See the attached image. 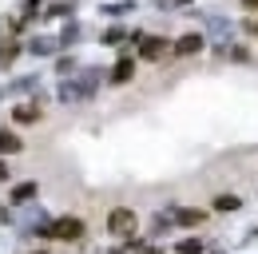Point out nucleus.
<instances>
[{"mask_svg":"<svg viewBox=\"0 0 258 254\" xmlns=\"http://www.w3.org/2000/svg\"><path fill=\"white\" fill-rule=\"evenodd\" d=\"M163 52H167V40H163V36H147V40H139V56H143V60H159Z\"/></svg>","mask_w":258,"mask_h":254,"instance_id":"obj_3","label":"nucleus"},{"mask_svg":"<svg viewBox=\"0 0 258 254\" xmlns=\"http://www.w3.org/2000/svg\"><path fill=\"white\" fill-rule=\"evenodd\" d=\"M44 234H48V238H60V242H72V238H80V234H84V222L76 219V215H64V219L52 222Z\"/></svg>","mask_w":258,"mask_h":254,"instance_id":"obj_1","label":"nucleus"},{"mask_svg":"<svg viewBox=\"0 0 258 254\" xmlns=\"http://www.w3.org/2000/svg\"><path fill=\"white\" fill-rule=\"evenodd\" d=\"M0 151H4V155L20 151V135H12V131H0Z\"/></svg>","mask_w":258,"mask_h":254,"instance_id":"obj_6","label":"nucleus"},{"mask_svg":"<svg viewBox=\"0 0 258 254\" xmlns=\"http://www.w3.org/2000/svg\"><path fill=\"white\" fill-rule=\"evenodd\" d=\"M179 222H183V226H199V222H207V215L195 211V207H187V211H179Z\"/></svg>","mask_w":258,"mask_h":254,"instance_id":"obj_7","label":"nucleus"},{"mask_svg":"<svg viewBox=\"0 0 258 254\" xmlns=\"http://www.w3.org/2000/svg\"><path fill=\"white\" fill-rule=\"evenodd\" d=\"M179 254H203V242H199V238H187V242H179Z\"/></svg>","mask_w":258,"mask_h":254,"instance_id":"obj_9","label":"nucleus"},{"mask_svg":"<svg viewBox=\"0 0 258 254\" xmlns=\"http://www.w3.org/2000/svg\"><path fill=\"white\" fill-rule=\"evenodd\" d=\"M131 76H135V60H119L111 68V84H127Z\"/></svg>","mask_w":258,"mask_h":254,"instance_id":"obj_5","label":"nucleus"},{"mask_svg":"<svg viewBox=\"0 0 258 254\" xmlns=\"http://www.w3.org/2000/svg\"><path fill=\"white\" fill-rule=\"evenodd\" d=\"M32 183H24V187H16V195H12V199H16V203H20V199H32Z\"/></svg>","mask_w":258,"mask_h":254,"instance_id":"obj_11","label":"nucleus"},{"mask_svg":"<svg viewBox=\"0 0 258 254\" xmlns=\"http://www.w3.org/2000/svg\"><path fill=\"white\" fill-rule=\"evenodd\" d=\"M242 4H246V8H250V12H258V0H242Z\"/></svg>","mask_w":258,"mask_h":254,"instance_id":"obj_12","label":"nucleus"},{"mask_svg":"<svg viewBox=\"0 0 258 254\" xmlns=\"http://www.w3.org/2000/svg\"><path fill=\"white\" fill-rule=\"evenodd\" d=\"M215 211H238V195H219L215 199Z\"/></svg>","mask_w":258,"mask_h":254,"instance_id":"obj_8","label":"nucleus"},{"mask_svg":"<svg viewBox=\"0 0 258 254\" xmlns=\"http://www.w3.org/2000/svg\"><path fill=\"white\" fill-rule=\"evenodd\" d=\"M195 52H203V36H199V32H187V36L175 44V56H195Z\"/></svg>","mask_w":258,"mask_h":254,"instance_id":"obj_4","label":"nucleus"},{"mask_svg":"<svg viewBox=\"0 0 258 254\" xmlns=\"http://www.w3.org/2000/svg\"><path fill=\"white\" fill-rule=\"evenodd\" d=\"M36 115H40L36 107H16V119H20V123H32Z\"/></svg>","mask_w":258,"mask_h":254,"instance_id":"obj_10","label":"nucleus"},{"mask_svg":"<svg viewBox=\"0 0 258 254\" xmlns=\"http://www.w3.org/2000/svg\"><path fill=\"white\" fill-rule=\"evenodd\" d=\"M107 230H111V234H131V230H135V211L115 207V211L107 215Z\"/></svg>","mask_w":258,"mask_h":254,"instance_id":"obj_2","label":"nucleus"}]
</instances>
